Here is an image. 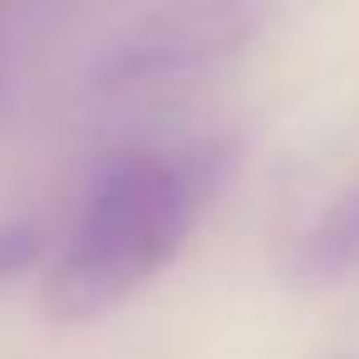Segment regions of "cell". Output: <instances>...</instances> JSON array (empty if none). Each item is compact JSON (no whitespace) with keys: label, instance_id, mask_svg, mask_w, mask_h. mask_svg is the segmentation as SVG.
Instances as JSON below:
<instances>
[{"label":"cell","instance_id":"4","mask_svg":"<svg viewBox=\"0 0 359 359\" xmlns=\"http://www.w3.org/2000/svg\"><path fill=\"white\" fill-rule=\"evenodd\" d=\"M35 256H40V231H35V226H25V222L0 226V276L25 271Z\"/></svg>","mask_w":359,"mask_h":359},{"label":"cell","instance_id":"2","mask_svg":"<svg viewBox=\"0 0 359 359\" xmlns=\"http://www.w3.org/2000/svg\"><path fill=\"white\" fill-rule=\"evenodd\" d=\"M256 30V11L246 6H172L143 15L123 30L104 55V84H158L197 74L226 55H236Z\"/></svg>","mask_w":359,"mask_h":359},{"label":"cell","instance_id":"1","mask_svg":"<svg viewBox=\"0 0 359 359\" xmlns=\"http://www.w3.org/2000/svg\"><path fill=\"white\" fill-rule=\"evenodd\" d=\"M207 197V163L168 153L114 158L45 276V310L65 325L99 320L143 290L187 241Z\"/></svg>","mask_w":359,"mask_h":359},{"label":"cell","instance_id":"3","mask_svg":"<svg viewBox=\"0 0 359 359\" xmlns=\"http://www.w3.org/2000/svg\"><path fill=\"white\" fill-rule=\"evenodd\" d=\"M359 271V177L305 226L300 246L290 251V280L305 290L339 285Z\"/></svg>","mask_w":359,"mask_h":359}]
</instances>
